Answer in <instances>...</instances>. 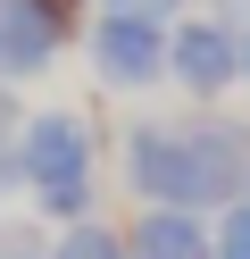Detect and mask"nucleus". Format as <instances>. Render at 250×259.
I'll return each mask as SVG.
<instances>
[{"mask_svg": "<svg viewBox=\"0 0 250 259\" xmlns=\"http://www.w3.org/2000/svg\"><path fill=\"white\" fill-rule=\"evenodd\" d=\"M242 75H250V25H242Z\"/></svg>", "mask_w": 250, "mask_h": 259, "instance_id": "obj_13", "label": "nucleus"}, {"mask_svg": "<svg viewBox=\"0 0 250 259\" xmlns=\"http://www.w3.org/2000/svg\"><path fill=\"white\" fill-rule=\"evenodd\" d=\"M50 59H59V34L33 17L25 0H0V84H25V75H42Z\"/></svg>", "mask_w": 250, "mask_h": 259, "instance_id": "obj_6", "label": "nucleus"}, {"mask_svg": "<svg viewBox=\"0 0 250 259\" xmlns=\"http://www.w3.org/2000/svg\"><path fill=\"white\" fill-rule=\"evenodd\" d=\"M17 159H25V192L42 218H59V226L92 218V125L75 109H33L17 134Z\"/></svg>", "mask_w": 250, "mask_h": 259, "instance_id": "obj_1", "label": "nucleus"}, {"mask_svg": "<svg viewBox=\"0 0 250 259\" xmlns=\"http://www.w3.org/2000/svg\"><path fill=\"white\" fill-rule=\"evenodd\" d=\"M17 134H25V101L17 84H0V151H17Z\"/></svg>", "mask_w": 250, "mask_h": 259, "instance_id": "obj_12", "label": "nucleus"}, {"mask_svg": "<svg viewBox=\"0 0 250 259\" xmlns=\"http://www.w3.org/2000/svg\"><path fill=\"white\" fill-rule=\"evenodd\" d=\"M167 75H175L192 101L233 92V84H242V25H225V17H183V25H167Z\"/></svg>", "mask_w": 250, "mask_h": 259, "instance_id": "obj_3", "label": "nucleus"}, {"mask_svg": "<svg viewBox=\"0 0 250 259\" xmlns=\"http://www.w3.org/2000/svg\"><path fill=\"white\" fill-rule=\"evenodd\" d=\"M209 242H217V259H250V201H233V209H217V226H209Z\"/></svg>", "mask_w": 250, "mask_h": 259, "instance_id": "obj_8", "label": "nucleus"}, {"mask_svg": "<svg viewBox=\"0 0 250 259\" xmlns=\"http://www.w3.org/2000/svg\"><path fill=\"white\" fill-rule=\"evenodd\" d=\"M25 9L50 25V34H59V51H67V42L83 34V9H92V0H25Z\"/></svg>", "mask_w": 250, "mask_h": 259, "instance_id": "obj_9", "label": "nucleus"}, {"mask_svg": "<svg viewBox=\"0 0 250 259\" xmlns=\"http://www.w3.org/2000/svg\"><path fill=\"white\" fill-rule=\"evenodd\" d=\"M183 0H100V17H150V25H175Z\"/></svg>", "mask_w": 250, "mask_h": 259, "instance_id": "obj_11", "label": "nucleus"}, {"mask_svg": "<svg viewBox=\"0 0 250 259\" xmlns=\"http://www.w3.org/2000/svg\"><path fill=\"white\" fill-rule=\"evenodd\" d=\"M50 259H125V234L100 226V218H83V226H67V234L50 242Z\"/></svg>", "mask_w": 250, "mask_h": 259, "instance_id": "obj_7", "label": "nucleus"}, {"mask_svg": "<svg viewBox=\"0 0 250 259\" xmlns=\"http://www.w3.org/2000/svg\"><path fill=\"white\" fill-rule=\"evenodd\" d=\"M83 51H92V75L117 92H142L167 75V25L150 17H92L83 25Z\"/></svg>", "mask_w": 250, "mask_h": 259, "instance_id": "obj_4", "label": "nucleus"}, {"mask_svg": "<svg viewBox=\"0 0 250 259\" xmlns=\"http://www.w3.org/2000/svg\"><path fill=\"white\" fill-rule=\"evenodd\" d=\"M125 259H217L200 209H142L125 226Z\"/></svg>", "mask_w": 250, "mask_h": 259, "instance_id": "obj_5", "label": "nucleus"}, {"mask_svg": "<svg viewBox=\"0 0 250 259\" xmlns=\"http://www.w3.org/2000/svg\"><path fill=\"white\" fill-rule=\"evenodd\" d=\"M125 184L142 192L150 209H217L192 134H183V125H159V117H142L125 134Z\"/></svg>", "mask_w": 250, "mask_h": 259, "instance_id": "obj_2", "label": "nucleus"}, {"mask_svg": "<svg viewBox=\"0 0 250 259\" xmlns=\"http://www.w3.org/2000/svg\"><path fill=\"white\" fill-rule=\"evenodd\" d=\"M50 242L59 234H42V226H0V259H50Z\"/></svg>", "mask_w": 250, "mask_h": 259, "instance_id": "obj_10", "label": "nucleus"}]
</instances>
